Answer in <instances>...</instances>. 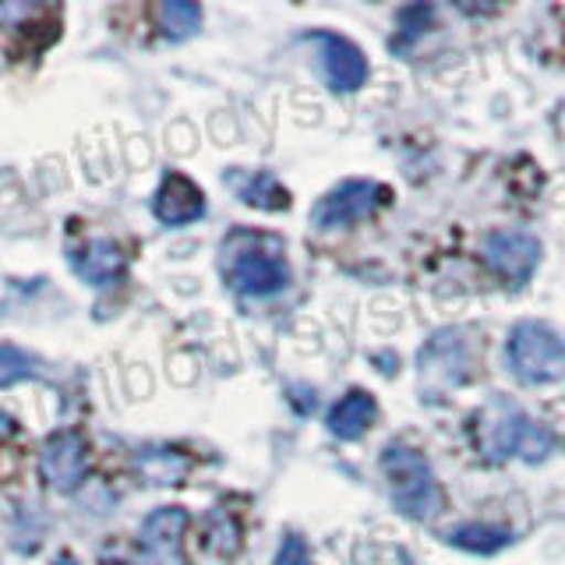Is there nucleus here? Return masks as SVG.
Masks as SVG:
<instances>
[{
	"mask_svg": "<svg viewBox=\"0 0 565 565\" xmlns=\"http://www.w3.org/2000/svg\"><path fill=\"white\" fill-rule=\"evenodd\" d=\"M29 375H32V358H29V353H22L18 347L0 343V388L22 382Z\"/></svg>",
	"mask_w": 565,
	"mask_h": 565,
	"instance_id": "a211bd4d",
	"label": "nucleus"
},
{
	"mask_svg": "<svg viewBox=\"0 0 565 565\" xmlns=\"http://www.w3.org/2000/svg\"><path fill=\"white\" fill-rule=\"evenodd\" d=\"M237 191H241V202L255 205V209H265V212H279L290 205V191L282 188L273 173H247L244 181H237Z\"/></svg>",
	"mask_w": 565,
	"mask_h": 565,
	"instance_id": "2eb2a0df",
	"label": "nucleus"
},
{
	"mask_svg": "<svg viewBox=\"0 0 565 565\" xmlns=\"http://www.w3.org/2000/svg\"><path fill=\"white\" fill-rule=\"evenodd\" d=\"M388 202V188L379 181H367V177H353V181L335 184L329 194H322V202L315 205L311 223L318 230H335V226H350L358 220H367L379 205Z\"/></svg>",
	"mask_w": 565,
	"mask_h": 565,
	"instance_id": "39448f33",
	"label": "nucleus"
},
{
	"mask_svg": "<svg viewBox=\"0 0 565 565\" xmlns=\"http://www.w3.org/2000/svg\"><path fill=\"white\" fill-rule=\"evenodd\" d=\"M276 565H308V547L300 537H287L276 555Z\"/></svg>",
	"mask_w": 565,
	"mask_h": 565,
	"instance_id": "6ab92c4d",
	"label": "nucleus"
},
{
	"mask_svg": "<svg viewBox=\"0 0 565 565\" xmlns=\"http://www.w3.org/2000/svg\"><path fill=\"white\" fill-rule=\"evenodd\" d=\"M379 463L388 481V491H393V502L406 520H417V523L431 520L441 509V488H438L435 470L420 449L393 441V446L382 449Z\"/></svg>",
	"mask_w": 565,
	"mask_h": 565,
	"instance_id": "f03ea898",
	"label": "nucleus"
},
{
	"mask_svg": "<svg viewBox=\"0 0 565 565\" xmlns=\"http://www.w3.org/2000/svg\"><path fill=\"white\" fill-rule=\"evenodd\" d=\"M470 431L477 449L484 452L491 463H505V459H526V463H541L555 452V435L534 420L516 403L494 399L481 414L470 420Z\"/></svg>",
	"mask_w": 565,
	"mask_h": 565,
	"instance_id": "f257e3e1",
	"label": "nucleus"
},
{
	"mask_svg": "<svg viewBox=\"0 0 565 565\" xmlns=\"http://www.w3.org/2000/svg\"><path fill=\"white\" fill-rule=\"evenodd\" d=\"M159 25L170 40H188L202 29V8L188 4V0H170V4L159 8Z\"/></svg>",
	"mask_w": 565,
	"mask_h": 565,
	"instance_id": "dca6fc26",
	"label": "nucleus"
},
{
	"mask_svg": "<svg viewBox=\"0 0 565 565\" xmlns=\"http://www.w3.org/2000/svg\"><path fill=\"white\" fill-rule=\"evenodd\" d=\"M152 212H156V220L167 226H188L205 216V194L191 177L170 170L163 177V184L152 194Z\"/></svg>",
	"mask_w": 565,
	"mask_h": 565,
	"instance_id": "9b49d317",
	"label": "nucleus"
},
{
	"mask_svg": "<svg viewBox=\"0 0 565 565\" xmlns=\"http://www.w3.org/2000/svg\"><path fill=\"white\" fill-rule=\"evenodd\" d=\"M124 247L117 241H106V237H96L88 241L85 247L75 252V269L85 282H93V287H110L124 276Z\"/></svg>",
	"mask_w": 565,
	"mask_h": 565,
	"instance_id": "ddd939ff",
	"label": "nucleus"
},
{
	"mask_svg": "<svg viewBox=\"0 0 565 565\" xmlns=\"http://www.w3.org/2000/svg\"><path fill=\"white\" fill-rule=\"evenodd\" d=\"M138 470L152 484H177L188 470V459L177 452H149L138 459Z\"/></svg>",
	"mask_w": 565,
	"mask_h": 565,
	"instance_id": "f3484780",
	"label": "nucleus"
},
{
	"mask_svg": "<svg viewBox=\"0 0 565 565\" xmlns=\"http://www.w3.org/2000/svg\"><path fill=\"white\" fill-rule=\"evenodd\" d=\"M40 470L46 477V484L53 491H75L82 488L85 473H88V446L78 431H57L50 435L43 446Z\"/></svg>",
	"mask_w": 565,
	"mask_h": 565,
	"instance_id": "6e6552de",
	"label": "nucleus"
},
{
	"mask_svg": "<svg viewBox=\"0 0 565 565\" xmlns=\"http://www.w3.org/2000/svg\"><path fill=\"white\" fill-rule=\"evenodd\" d=\"M188 530V512L181 505L156 509L141 523V552L146 565H181V537Z\"/></svg>",
	"mask_w": 565,
	"mask_h": 565,
	"instance_id": "9d476101",
	"label": "nucleus"
},
{
	"mask_svg": "<svg viewBox=\"0 0 565 565\" xmlns=\"http://www.w3.org/2000/svg\"><path fill=\"white\" fill-rule=\"evenodd\" d=\"M53 565H78V558H75V555H67V552H61L57 558H53Z\"/></svg>",
	"mask_w": 565,
	"mask_h": 565,
	"instance_id": "412c9836",
	"label": "nucleus"
},
{
	"mask_svg": "<svg viewBox=\"0 0 565 565\" xmlns=\"http://www.w3.org/2000/svg\"><path fill=\"white\" fill-rule=\"evenodd\" d=\"M14 435V420L8 414H0V441H8Z\"/></svg>",
	"mask_w": 565,
	"mask_h": 565,
	"instance_id": "aec40b11",
	"label": "nucleus"
},
{
	"mask_svg": "<svg viewBox=\"0 0 565 565\" xmlns=\"http://www.w3.org/2000/svg\"><path fill=\"white\" fill-rule=\"evenodd\" d=\"M509 541H512L509 530L491 526V523H459L449 530V544L470 555H494V552H502Z\"/></svg>",
	"mask_w": 565,
	"mask_h": 565,
	"instance_id": "4468645a",
	"label": "nucleus"
},
{
	"mask_svg": "<svg viewBox=\"0 0 565 565\" xmlns=\"http://www.w3.org/2000/svg\"><path fill=\"white\" fill-rule=\"evenodd\" d=\"M420 382L428 393L435 388H452V385H463L470 379V347L463 340V332L459 329H441L435 332L428 343L420 350Z\"/></svg>",
	"mask_w": 565,
	"mask_h": 565,
	"instance_id": "423d86ee",
	"label": "nucleus"
},
{
	"mask_svg": "<svg viewBox=\"0 0 565 565\" xmlns=\"http://www.w3.org/2000/svg\"><path fill=\"white\" fill-rule=\"evenodd\" d=\"M379 417V403L371 393H364V388H350V393L343 399H335V406L329 411L326 424H329V431L335 438H343V441H358L367 435V428L375 424Z\"/></svg>",
	"mask_w": 565,
	"mask_h": 565,
	"instance_id": "f8f14e48",
	"label": "nucleus"
},
{
	"mask_svg": "<svg viewBox=\"0 0 565 565\" xmlns=\"http://www.w3.org/2000/svg\"><path fill=\"white\" fill-rule=\"evenodd\" d=\"M505 364L526 385H547L565 379V340L547 322H516L505 340Z\"/></svg>",
	"mask_w": 565,
	"mask_h": 565,
	"instance_id": "7ed1b4c3",
	"label": "nucleus"
},
{
	"mask_svg": "<svg viewBox=\"0 0 565 565\" xmlns=\"http://www.w3.org/2000/svg\"><path fill=\"white\" fill-rule=\"evenodd\" d=\"M241 244H234V252H226V279L230 287L244 297H273L279 290H287L290 282V269L279 255V244L262 247L265 241L247 234L237 237Z\"/></svg>",
	"mask_w": 565,
	"mask_h": 565,
	"instance_id": "20e7f679",
	"label": "nucleus"
},
{
	"mask_svg": "<svg viewBox=\"0 0 565 565\" xmlns=\"http://www.w3.org/2000/svg\"><path fill=\"white\" fill-rule=\"evenodd\" d=\"M318 50H322V71L335 93H358L367 82V57L358 43H350L347 35L335 32H318L315 35Z\"/></svg>",
	"mask_w": 565,
	"mask_h": 565,
	"instance_id": "1a4fd4ad",
	"label": "nucleus"
},
{
	"mask_svg": "<svg viewBox=\"0 0 565 565\" xmlns=\"http://www.w3.org/2000/svg\"><path fill=\"white\" fill-rule=\"evenodd\" d=\"M481 255L494 276H502L512 287H520L534 276L541 262V241L530 230H491L481 244Z\"/></svg>",
	"mask_w": 565,
	"mask_h": 565,
	"instance_id": "0eeeda50",
	"label": "nucleus"
}]
</instances>
